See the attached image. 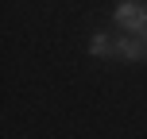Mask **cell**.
<instances>
[{
    "mask_svg": "<svg viewBox=\"0 0 147 139\" xmlns=\"http://www.w3.org/2000/svg\"><path fill=\"white\" fill-rule=\"evenodd\" d=\"M116 58H124V62L147 58V39H143V35H128V31H124V39H116Z\"/></svg>",
    "mask_w": 147,
    "mask_h": 139,
    "instance_id": "cell-2",
    "label": "cell"
},
{
    "mask_svg": "<svg viewBox=\"0 0 147 139\" xmlns=\"http://www.w3.org/2000/svg\"><path fill=\"white\" fill-rule=\"evenodd\" d=\"M143 39H147V31H143Z\"/></svg>",
    "mask_w": 147,
    "mask_h": 139,
    "instance_id": "cell-4",
    "label": "cell"
},
{
    "mask_svg": "<svg viewBox=\"0 0 147 139\" xmlns=\"http://www.w3.org/2000/svg\"><path fill=\"white\" fill-rule=\"evenodd\" d=\"M89 54H93V58H112V54H116V39L93 35V39H89Z\"/></svg>",
    "mask_w": 147,
    "mask_h": 139,
    "instance_id": "cell-3",
    "label": "cell"
},
{
    "mask_svg": "<svg viewBox=\"0 0 147 139\" xmlns=\"http://www.w3.org/2000/svg\"><path fill=\"white\" fill-rule=\"evenodd\" d=\"M112 19H116V27L128 31V35H143L147 31V4L143 0H116Z\"/></svg>",
    "mask_w": 147,
    "mask_h": 139,
    "instance_id": "cell-1",
    "label": "cell"
}]
</instances>
